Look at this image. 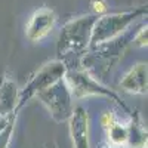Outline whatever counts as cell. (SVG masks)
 Returning <instances> with one entry per match:
<instances>
[{
    "mask_svg": "<svg viewBox=\"0 0 148 148\" xmlns=\"http://www.w3.org/2000/svg\"><path fill=\"white\" fill-rule=\"evenodd\" d=\"M96 18L93 15L82 16L68 22L62 28L58 42V56L67 70L80 68V61L86 55V49L90 43L92 27Z\"/></svg>",
    "mask_w": 148,
    "mask_h": 148,
    "instance_id": "obj_1",
    "label": "cell"
},
{
    "mask_svg": "<svg viewBox=\"0 0 148 148\" xmlns=\"http://www.w3.org/2000/svg\"><path fill=\"white\" fill-rule=\"evenodd\" d=\"M64 80L70 88L74 99H82V98H86V96H107V98L114 99L123 110L129 113V108L119 98V95L114 93L113 90H110L108 88H105L99 80L95 79L86 70H83V68L67 70Z\"/></svg>",
    "mask_w": 148,
    "mask_h": 148,
    "instance_id": "obj_2",
    "label": "cell"
},
{
    "mask_svg": "<svg viewBox=\"0 0 148 148\" xmlns=\"http://www.w3.org/2000/svg\"><path fill=\"white\" fill-rule=\"evenodd\" d=\"M37 96L42 101V104L47 108V111L51 113L55 121L62 123L71 117L74 110V104H73L74 98L64 79H61L52 86H49L47 89L40 92Z\"/></svg>",
    "mask_w": 148,
    "mask_h": 148,
    "instance_id": "obj_3",
    "label": "cell"
},
{
    "mask_svg": "<svg viewBox=\"0 0 148 148\" xmlns=\"http://www.w3.org/2000/svg\"><path fill=\"white\" fill-rule=\"evenodd\" d=\"M65 73H67V68L61 61H52V62L45 64L36 74H33L30 77V80L25 83V86H24V89L19 92L16 111L22 105H25L31 98L37 96L40 92L47 89L49 86H52L58 80L64 79Z\"/></svg>",
    "mask_w": 148,
    "mask_h": 148,
    "instance_id": "obj_4",
    "label": "cell"
},
{
    "mask_svg": "<svg viewBox=\"0 0 148 148\" xmlns=\"http://www.w3.org/2000/svg\"><path fill=\"white\" fill-rule=\"evenodd\" d=\"M144 9L141 10H130V12H123V14H114V15H107L102 18H96L92 27V34H90V43L92 46H98L113 40L116 36L125 31L132 21L136 19V16L142 15Z\"/></svg>",
    "mask_w": 148,
    "mask_h": 148,
    "instance_id": "obj_5",
    "label": "cell"
},
{
    "mask_svg": "<svg viewBox=\"0 0 148 148\" xmlns=\"http://www.w3.org/2000/svg\"><path fill=\"white\" fill-rule=\"evenodd\" d=\"M70 120V135L74 148H90L88 113L82 105L74 107Z\"/></svg>",
    "mask_w": 148,
    "mask_h": 148,
    "instance_id": "obj_6",
    "label": "cell"
},
{
    "mask_svg": "<svg viewBox=\"0 0 148 148\" xmlns=\"http://www.w3.org/2000/svg\"><path fill=\"white\" fill-rule=\"evenodd\" d=\"M56 22V15L51 9H39L31 16L28 25H27V37L31 42H37L46 37L52 31L53 25Z\"/></svg>",
    "mask_w": 148,
    "mask_h": 148,
    "instance_id": "obj_7",
    "label": "cell"
},
{
    "mask_svg": "<svg viewBox=\"0 0 148 148\" xmlns=\"http://www.w3.org/2000/svg\"><path fill=\"white\" fill-rule=\"evenodd\" d=\"M19 99L16 83L8 74L0 76V117H9L15 114Z\"/></svg>",
    "mask_w": 148,
    "mask_h": 148,
    "instance_id": "obj_8",
    "label": "cell"
},
{
    "mask_svg": "<svg viewBox=\"0 0 148 148\" xmlns=\"http://www.w3.org/2000/svg\"><path fill=\"white\" fill-rule=\"evenodd\" d=\"M120 89L135 93V95H144L147 93V64L141 62L132 67L125 77L120 80Z\"/></svg>",
    "mask_w": 148,
    "mask_h": 148,
    "instance_id": "obj_9",
    "label": "cell"
},
{
    "mask_svg": "<svg viewBox=\"0 0 148 148\" xmlns=\"http://www.w3.org/2000/svg\"><path fill=\"white\" fill-rule=\"evenodd\" d=\"M129 136H127V148H145L147 147V130L139 120L138 116L132 117L130 123L127 125Z\"/></svg>",
    "mask_w": 148,
    "mask_h": 148,
    "instance_id": "obj_10",
    "label": "cell"
},
{
    "mask_svg": "<svg viewBox=\"0 0 148 148\" xmlns=\"http://www.w3.org/2000/svg\"><path fill=\"white\" fill-rule=\"evenodd\" d=\"M105 130H107L108 141H110L111 147H114V148L126 147V144H127V136H129L127 125H121L119 120H116L113 125H110Z\"/></svg>",
    "mask_w": 148,
    "mask_h": 148,
    "instance_id": "obj_11",
    "label": "cell"
},
{
    "mask_svg": "<svg viewBox=\"0 0 148 148\" xmlns=\"http://www.w3.org/2000/svg\"><path fill=\"white\" fill-rule=\"evenodd\" d=\"M14 121H15V114H10L6 126L0 130V148H8L12 138V132H14Z\"/></svg>",
    "mask_w": 148,
    "mask_h": 148,
    "instance_id": "obj_12",
    "label": "cell"
},
{
    "mask_svg": "<svg viewBox=\"0 0 148 148\" xmlns=\"http://www.w3.org/2000/svg\"><path fill=\"white\" fill-rule=\"evenodd\" d=\"M133 43L136 45V46H147V27H144V28H141L139 30V33L138 34H135L133 36Z\"/></svg>",
    "mask_w": 148,
    "mask_h": 148,
    "instance_id": "obj_13",
    "label": "cell"
},
{
    "mask_svg": "<svg viewBox=\"0 0 148 148\" xmlns=\"http://www.w3.org/2000/svg\"><path fill=\"white\" fill-rule=\"evenodd\" d=\"M92 9L96 12V14H101V12L107 10V5H105V2H102V0H95V2H92Z\"/></svg>",
    "mask_w": 148,
    "mask_h": 148,
    "instance_id": "obj_14",
    "label": "cell"
},
{
    "mask_svg": "<svg viewBox=\"0 0 148 148\" xmlns=\"http://www.w3.org/2000/svg\"><path fill=\"white\" fill-rule=\"evenodd\" d=\"M46 148H56V147H55V144H49Z\"/></svg>",
    "mask_w": 148,
    "mask_h": 148,
    "instance_id": "obj_15",
    "label": "cell"
}]
</instances>
